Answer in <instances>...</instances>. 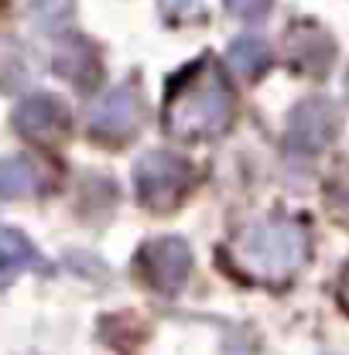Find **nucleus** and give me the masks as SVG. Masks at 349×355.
Returning <instances> with one entry per match:
<instances>
[{
    "mask_svg": "<svg viewBox=\"0 0 349 355\" xmlns=\"http://www.w3.org/2000/svg\"><path fill=\"white\" fill-rule=\"evenodd\" d=\"M192 181H195L192 164L168 150H147L133 164V191H137L140 205H147L151 212L178 209L181 198L188 195Z\"/></svg>",
    "mask_w": 349,
    "mask_h": 355,
    "instance_id": "7ed1b4c3",
    "label": "nucleus"
},
{
    "mask_svg": "<svg viewBox=\"0 0 349 355\" xmlns=\"http://www.w3.org/2000/svg\"><path fill=\"white\" fill-rule=\"evenodd\" d=\"M226 62H229V69L240 72L243 79H257L263 69L270 65V48H267V42L257 38V35H243V38H236V42L229 44Z\"/></svg>",
    "mask_w": 349,
    "mask_h": 355,
    "instance_id": "9b49d317",
    "label": "nucleus"
},
{
    "mask_svg": "<svg viewBox=\"0 0 349 355\" xmlns=\"http://www.w3.org/2000/svg\"><path fill=\"white\" fill-rule=\"evenodd\" d=\"M38 188L35 164L24 157H3L0 161V198H21Z\"/></svg>",
    "mask_w": 349,
    "mask_h": 355,
    "instance_id": "f8f14e48",
    "label": "nucleus"
},
{
    "mask_svg": "<svg viewBox=\"0 0 349 355\" xmlns=\"http://www.w3.org/2000/svg\"><path fill=\"white\" fill-rule=\"evenodd\" d=\"M339 301H343V308L349 311V266L343 270V280H339Z\"/></svg>",
    "mask_w": 349,
    "mask_h": 355,
    "instance_id": "dca6fc26",
    "label": "nucleus"
},
{
    "mask_svg": "<svg viewBox=\"0 0 349 355\" xmlns=\"http://www.w3.org/2000/svg\"><path fill=\"white\" fill-rule=\"evenodd\" d=\"M31 14L44 35H62L72 21V0H35Z\"/></svg>",
    "mask_w": 349,
    "mask_h": 355,
    "instance_id": "4468645a",
    "label": "nucleus"
},
{
    "mask_svg": "<svg viewBox=\"0 0 349 355\" xmlns=\"http://www.w3.org/2000/svg\"><path fill=\"white\" fill-rule=\"evenodd\" d=\"M332 55H336L332 38H329L322 28H315V24H298V28L288 35V58H291L295 69H302L308 76L329 72Z\"/></svg>",
    "mask_w": 349,
    "mask_h": 355,
    "instance_id": "6e6552de",
    "label": "nucleus"
},
{
    "mask_svg": "<svg viewBox=\"0 0 349 355\" xmlns=\"http://www.w3.org/2000/svg\"><path fill=\"white\" fill-rule=\"evenodd\" d=\"M14 130L28 140H38V144H55L69 133V110L55 96H44V92L28 96L14 110Z\"/></svg>",
    "mask_w": 349,
    "mask_h": 355,
    "instance_id": "423d86ee",
    "label": "nucleus"
},
{
    "mask_svg": "<svg viewBox=\"0 0 349 355\" xmlns=\"http://www.w3.org/2000/svg\"><path fill=\"white\" fill-rule=\"evenodd\" d=\"M137 127V99L127 86L110 89L89 110V130L106 140H124Z\"/></svg>",
    "mask_w": 349,
    "mask_h": 355,
    "instance_id": "0eeeda50",
    "label": "nucleus"
},
{
    "mask_svg": "<svg viewBox=\"0 0 349 355\" xmlns=\"http://www.w3.org/2000/svg\"><path fill=\"white\" fill-rule=\"evenodd\" d=\"M346 99H349V72H346Z\"/></svg>",
    "mask_w": 349,
    "mask_h": 355,
    "instance_id": "f3484780",
    "label": "nucleus"
},
{
    "mask_svg": "<svg viewBox=\"0 0 349 355\" xmlns=\"http://www.w3.org/2000/svg\"><path fill=\"white\" fill-rule=\"evenodd\" d=\"M274 0H226V10L240 21H263Z\"/></svg>",
    "mask_w": 349,
    "mask_h": 355,
    "instance_id": "2eb2a0df",
    "label": "nucleus"
},
{
    "mask_svg": "<svg viewBox=\"0 0 349 355\" xmlns=\"http://www.w3.org/2000/svg\"><path fill=\"white\" fill-rule=\"evenodd\" d=\"M31 79V58L10 38H0V89L14 92Z\"/></svg>",
    "mask_w": 349,
    "mask_h": 355,
    "instance_id": "ddd939ff",
    "label": "nucleus"
},
{
    "mask_svg": "<svg viewBox=\"0 0 349 355\" xmlns=\"http://www.w3.org/2000/svg\"><path fill=\"white\" fill-rule=\"evenodd\" d=\"M42 253L35 250V243L17 232V229H0V287L10 284L17 273L24 270H44Z\"/></svg>",
    "mask_w": 349,
    "mask_h": 355,
    "instance_id": "9d476101",
    "label": "nucleus"
},
{
    "mask_svg": "<svg viewBox=\"0 0 349 355\" xmlns=\"http://www.w3.org/2000/svg\"><path fill=\"white\" fill-rule=\"evenodd\" d=\"M339 133V113L336 106L325 99V96H311L302 99L295 110H291V120H288V144L295 150H305L315 154L322 147H329Z\"/></svg>",
    "mask_w": 349,
    "mask_h": 355,
    "instance_id": "39448f33",
    "label": "nucleus"
},
{
    "mask_svg": "<svg viewBox=\"0 0 349 355\" xmlns=\"http://www.w3.org/2000/svg\"><path fill=\"white\" fill-rule=\"evenodd\" d=\"M55 72L65 76L69 83H76L79 89H89L99 83L103 65H99V55H96L92 44L83 42V38H72L55 51Z\"/></svg>",
    "mask_w": 349,
    "mask_h": 355,
    "instance_id": "1a4fd4ad",
    "label": "nucleus"
},
{
    "mask_svg": "<svg viewBox=\"0 0 349 355\" xmlns=\"http://www.w3.org/2000/svg\"><path fill=\"white\" fill-rule=\"evenodd\" d=\"M236 99L213 55H202L168 83L161 103V127L174 140H213L229 130Z\"/></svg>",
    "mask_w": 349,
    "mask_h": 355,
    "instance_id": "f257e3e1",
    "label": "nucleus"
},
{
    "mask_svg": "<svg viewBox=\"0 0 349 355\" xmlns=\"http://www.w3.org/2000/svg\"><path fill=\"white\" fill-rule=\"evenodd\" d=\"M308 229L298 219H263L233 236L226 260L243 277L261 284H281L298 273L308 260Z\"/></svg>",
    "mask_w": 349,
    "mask_h": 355,
    "instance_id": "f03ea898",
    "label": "nucleus"
},
{
    "mask_svg": "<svg viewBox=\"0 0 349 355\" xmlns=\"http://www.w3.org/2000/svg\"><path fill=\"white\" fill-rule=\"evenodd\" d=\"M137 273L161 294H178L192 273V250L181 236H161L140 246L137 253Z\"/></svg>",
    "mask_w": 349,
    "mask_h": 355,
    "instance_id": "20e7f679",
    "label": "nucleus"
}]
</instances>
